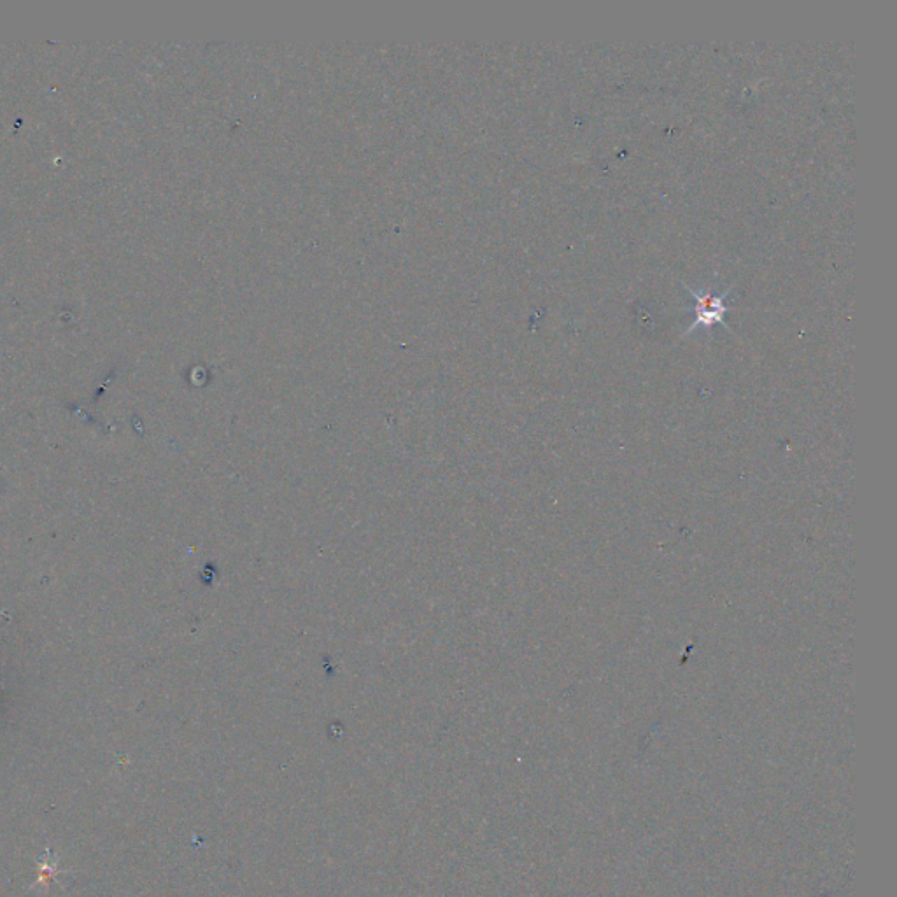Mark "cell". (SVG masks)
<instances>
[{"mask_svg": "<svg viewBox=\"0 0 897 897\" xmlns=\"http://www.w3.org/2000/svg\"><path fill=\"white\" fill-rule=\"evenodd\" d=\"M684 288H686V290L693 295L694 300H696V307H694L696 318H694L693 325L687 328L686 333L694 332L696 328H701V330L710 332L715 325H722L724 328L731 330V328L724 323V316H726V312L729 311V307L726 305V298L729 297L731 288H726L722 293H717V291L712 290V288H710V290L696 291L693 290L691 286H687V284H684Z\"/></svg>", "mask_w": 897, "mask_h": 897, "instance_id": "6da1fadb", "label": "cell"}, {"mask_svg": "<svg viewBox=\"0 0 897 897\" xmlns=\"http://www.w3.org/2000/svg\"><path fill=\"white\" fill-rule=\"evenodd\" d=\"M39 873H41V875H39V878H37L36 883L43 882L44 885H48L51 876L57 873V864H55V862H50V850H48V852H46V855H44L43 866H41V871H39Z\"/></svg>", "mask_w": 897, "mask_h": 897, "instance_id": "7a4b0ae2", "label": "cell"}]
</instances>
